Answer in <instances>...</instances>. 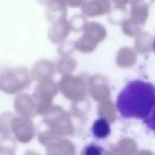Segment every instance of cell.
Listing matches in <instances>:
<instances>
[{"mask_svg":"<svg viewBox=\"0 0 155 155\" xmlns=\"http://www.w3.org/2000/svg\"><path fill=\"white\" fill-rule=\"evenodd\" d=\"M155 88L151 82L136 79L125 85L116 99V111L124 119L145 120L154 115Z\"/></svg>","mask_w":155,"mask_h":155,"instance_id":"obj_1","label":"cell"},{"mask_svg":"<svg viewBox=\"0 0 155 155\" xmlns=\"http://www.w3.org/2000/svg\"><path fill=\"white\" fill-rule=\"evenodd\" d=\"M30 84V71L25 67L2 68L0 70V91L6 94H18Z\"/></svg>","mask_w":155,"mask_h":155,"instance_id":"obj_2","label":"cell"},{"mask_svg":"<svg viewBox=\"0 0 155 155\" xmlns=\"http://www.w3.org/2000/svg\"><path fill=\"white\" fill-rule=\"evenodd\" d=\"M42 122L47 128H50L62 138L73 136L75 132V125L73 122L71 115L61 105L53 104L46 113H44Z\"/></svg>","mask_w":155,"mask_h":155,"instance_id":"obj_3","label":"cell"},{"mask_svg":"<svg viewBox=\"0 0 155 155\" xmlns=\"http://www.w3.org/2000/svg\"><path fill=\"white\" fill-rule=\"evenodd\" d=\"M107 38V29L99 22H87L82 35L74 41L75 50L81 53H91Z\"/></svg>","mask_w":155,"mask_h":155,"instance_id":"obj_4","label":"cell"},{"mask_svg":"<svg viewBox=\"0 0 155 155\" xmlns=\"http://www.w3.org/2000/svg\"><path fill=\"white\" fill-rule=\"evenodd\" d=\"M57 93H58L57 82L52 79L44 80L36 84L31 96L35 103L36 115H42L53 105V99L57 96Z\"/></svg>","mask_w":155,"mask_h":155,"instance_id":"obj_5","label":"cell"},{"mask_svg":"<svg viewBox=\"0 0 155 155\" xmlns=\"http://www.w3.org/2000/svg\"><path fill=\"white\" fill-rule=\"evenodd\" d=\"M58 92L63 94V97L71 103L81 101L87 97V87L86 80L81 76L76 75H67L62 76L61 80L57 82Z\"/></svg>","mask_w":155,"mask_h":155,"instance_id":"obj_6","label":"cell"},{"mask_svg":"<svg viewBox=\"0 0 155 155\" xmlns=\"http://www.w3.org/2000/svg\"><path fill=\"white\" fill-rule=\"evenodd\" d=\"M87 93L94 102H103L110 99L111 90L109 85V80L103 74H93L86 81Z\"/></svg>","mask_w":155,"mask_h":155,"instance_id":"obj_7","label":"cell"},{"mask_svg":"<svg viewBox=\"0 0 155 155\" xmlns=\"http://www.w3.org/2000/svg\"><path fill=\"white\" fill-rule=\"evenodd\" d=\"M36 131L33 119L15 116L11 128V136L16 142H19L22 144H28L33 140Z\"/></svg>","mask_w":155,"mask_h":155,"instance_id":"obj_8","label":"cell"},{"mask_svg":"<svg viewBox=\"0 0 155 155\" xmlns=\"http://www.w3.org/2000/svg\"><path fill=\"white\" fill-rule=\"evenodd\" d=\"M13 108L19 117L33 119L36 115V108L33 97L25 92H21L16 94V98L13 101Z\"/></svg>","mask_w":155,"mask_h":155,"instance_id":"obj_9","label":"cell"},{"mask_svg":"<svg viewBox=\"0 0 155 155\" xmlns=\"http://www.w3.org/2000/svg\"><path fill=\"white\" fill-rule=\"evenodd\" d=\"M111 8V2L107 0H90V1H84L81 2L80 10L81 15L86 18H92V17H99L103 15L109 13Z\"/></svg>","mask_w":155,"mask_h":155,"instance_id":"obj_10","label":"cell"},{"mask_svg":"<svg viewBox=\"0 0 155 155\" xmlns=\"http://www.w3.org/2000/svg\"><path fill=\"white\" fill-rule=\"evenodd\" d=\"M69 34H70V28H69L68 19H62V21L51 23V25L47 29V39L56 45H59L67 41Z\"/></svg>","mask_w":155,"mask_h":155,"instance_id":"obj_11","label":"cell"},{"mask_svg":"<svg viewBox=\"0 0 155 155\" xmlns=\"http://www.w3.org/2000/svg\"><path fill=\"white\" fill-rule=\"evenodd\" d=\"M54 63L48 59H39L35 62V64L31 68L30 76L31 80L34 79L36 82L44 81V80H50L54 75Z\"/></svg>","mask_w":155,"mask_h":155,"instance_id":"obj_12","label":"cell"},{"mask_svg":"<svg viewBox=\"0 0 155 155\" xmlns=\"http://www.w3.org/2000/svg\"><path fill=\"white\" fill-rule=\"evenodd\" d=\"M130 5V19L133 22L140 24L144 27V24L148 21L149 17V7L150 2L147 1H132L128 4Z\"/></svg>","mask_w":155,"mask_h":155,"instance_id":"obj_13","label":"cell"},{"mask_svg":"<svg viewBox=\"0 0 155 155\" xmlns=\"http://www.w3.org/2000/svg\"><path fill=\"white\" fill-rule=\"evenodd\" d=\"M46 155H76V148L68 138H62L46 147Z\"/></svg>","mask_w":155,"mask_h":155,"instance_id":"obj_14","label":"cell"},{"mask_svg":"<svg viewBox=\"0 0 155 155\" xmlns=\"http://www.w3.org/2000/svg\"><path fill=\"white\" fill-rule=\"evenodd\" d=\"M46 18L50 23H54L62 19H67V6L65 2L61 1H50L46 4L45 8Z\"/></svg>","mask_w":155,"mask_h":155,"instance_id":"obj_15","label":"cell"},{"mask_svg":"<svg viewBox=\"0 0 155 155\" xmlns=\"http://www.w3.org/2000/svg\"><path fill=\"white\" fill-rule=\"evenodd\" d=\"M115 63L120 68H132L137 63V53L132 47H120L115 56Z\"/></svg>","mask_w":155,"mask_h":155,"instance_id":"obj_16","label":"cell"},{"mask_svg":"<svg viewBox=\"0 0 155 155\" xmlns=\"http://www.w3.org/2000/svg\"><path fill=\"white\" fill-rule=\"evenodd\" d=\"M133 50L137 54H147L153 52V35L147 31L139 33L134 38Z\"/></svg>","mask_w":155,"mask_h":155,"instance_id":"obj_17","label":"cell"},{"mask_svg":"<svg viewBox=\"0 0 155 155\" xmlns=\"http://www.w3.org/2000/svg\"><path fill=\"white\" fill-rule=\"evenodd\" d=\"M97 113L99 119H103L109 124L116 121V108H115V103L111 99L99 102L97 105Z\"/></svg>","mask_w":155,"mask_h":155,"instance_id":"obj_18","label":"cell"},{"mask_svg":"<svg viewBox=\"0 0 155 155\" xmlns=\"http://www.w3.org/2000/svg\"><path fill=\"white\" fill-rule=\"evenodd\" d=\"M113 148L115 155H137L138 151L137 142L130 137H122Z\"/></svg>","mask_w":155,"mask_h":155,"instance_id":"obj_19","label":"cell"},{"mask_svg":"<svg viewBox=\"0 0 155 155\" xmlns=\"http://www.w3.org/2000/svg\"><path fill=\"white\" fill-rule=\"evenodd\" d=\"M78 67V62L73 57H61V59L54 63V71L61 74L62 76L73 75Z\"/></svg>","mask_w":155,"mask_h":155,"instance_id":"obj_20","label":"cell"},{"mask_svg":"<svg viewBox=\"0 0 155 155\" xmlns=\"http://www.w3.org/2000/svg\"><path fill=\"white\" fill-rule=\"evenodd\" d=\"M91 131H92V134L98 138V139H104L107 138L110 132H111V127H110V124L107 122L105 120L103 119H97L93 121L92 124V127H91Z\"/></svg>","mask_w":155,"mask_h":155,"instance_id":"obj_21","label":"cell"},{"mask_svg":"<svg viewBox=\"0 0 155 155\" xmlns=\"http://www.w3.org/2000/svg\"><path fill=\"white\" fill-rule=\"evenodd\" d=\"M121 31L124 35L130 36V38H136L139 33L143 31V27L136 22H133L130 18H125L121 22Z\"/></svg>","mask_w":155,"mask_h":155,"instance_id":"obj_22","label":"cell"},{"mask_svg":"<svg viewBox=\"0 0 155 155\" xmlns=\"http://www.w3.org/2000/svg\"><path fill=\"white\" fill-rule=\"evenodd\" d=\"M90 108H91V104H90L88 99L84 98L81 101L71 103V110H70L69 114L75 116V117H84L90 111Z\"/></svg>","mask_w":155,"mask_h":155,"instance_id":"obj_23","label":"cell"},{"mask_svg":"<svg viewBox=\"0 0 155 155\" xmlns=\"http://www.w3.org/2000/svg\"><path fill=\"white\" fill-rule=\"evenodd\" d=\"M35 136L38 137L39 143L42 144V145H45V147H47V145H50V144H52V143L62 139V137H59L58 134H56L53 131H51L47 127L44 128V130H41V131H39Z\"/></svg>","mask_w":155,"mask_h":155,"instance_id":"obj_24","label":"cell"},{"mask_svg":"<svg viewBox=\"0 0 155 155\" xmlns=\"http://www.w3.org/2000/svg\"><path fill=\"white\" fill-rule=\"evenodd\" d=\"M15 114L10 111H4L0 114V134L1 136H11L12 122L15 119Z\"/></svg>","mask_w":155,"mask_h":155,"instance_id":"obj_25","label":"cell"},{"mask_svg":"<svg viewBox=\"0 0 155 155\" xmlns=\"http://www.w3.org/2000/svg\"><path fill=\"white\" fill-rule=\"evenodd\" d=\"M0 153L4 155H15L16 140L12 136H0Z\"/></svg>","mask_w":155,"mask_h":155,"instance_id":"obj_26","label":"cell"},{"mask_svg":"<svg viewBox=\"0 0 155 155\" xmlns=\"http://www.w3.org/2000/svg\"><path fill=\"white\" fill-rule=\"evenodd\" d=\"M87 18L84 17L81 13L80 15H74L69 21V28H70V31H74V33H80V31H84L86 24H87Z\"/></svg>","mask_w":155,"mask_h":155,"instance_id":"obj_27","label":"cell"},{"mask_svg":"<svg viewBox=\"0 0 155 155\" xmlns=\"http://www.w3.org/2000/svg\"><path fill=\"white\" fill-rule=\"evenodd\" d=\"M58 53L61 57H70V54L75 51V44L74 41H64L58 45Z\"/></svg>","mask_w":155,"mask_h":155,"instance_id":"obj_28","label":"cell"},{"mask_svg":"<svg viewBox=\"0 0 155 155\" xmlns=\"http://www.w3.org/2000/svg\"><path fill=\"white\" fill-rule=\"evenodd\" d=\"M103 148L96 143H91L86 147H84L81 155H103Z\"/></svg>","mask_w":155,"mask_h":155,"instance_id":"obj_29","label":"cell"},{"mask_svg":"<svg viewBox=\"0 0 155 155\" xmlns=\"http://www.w3.org/2000/svg\"><path fill=\"white\" fill-rule=\"evenodd\" d=\"M137 155H154L151 150H148V149H142V150H138L137 151Z\"/></svg>","mask_w":155,"mask_h":155,"instance_id":"obj_30","label":"cell"},{"mask_svg":"<svg viewBox=\"0 0 155 155\" xmlns=\"http://www.w3.org/2000/svg\"><path fill=\"white\" fill-rule=\"evenodd\" d=\"M65 6H71V7H80L81 6V2H67Z\"/></svg>","mask_w":155,"mask_h":155,"instance_id":"obj_31","label":"cell"},{"mask_svg":"<svg viewBox=\"0 0 155 155\" xmlns=\"http://www.w3.org/2000/svg\"><path fill=\"white\" fill-rule=\"evenodd\" d=\"M104 155H115V151H114V148H113V145H111L109 149H107V150H105Z\"/></svg>","mask_w":155,"mask_h":155,"instance_id":"obj_32","label":"cell"},{"mask_svg":"<svg viewBox=\"0 0 155 155\" xmlns=\"http://www.w3.org/2000/svg\"><path fill=\"white\" fill-rule=\"evenodd\" d=\"M23 155H41V154H39V153L35 151V150H27V151H24Z\"/></svg>","mask_w":155,"mask_h":155,"instance_id":"obj_33","label":"cell"},{"mask_svg":"<svg viewBox=\"0 0 155 155\" xmlns=\"http://www.w3.org/2000/svg\"><path fill=\"white\" fill-rule=\"evenodd\" d=\"M0 155H4V154H1V153H0Z\"/></svg>","mask_w":155,"mask_h":155,"instance_id":"obj_34","label":"cell"}]
</instances>
